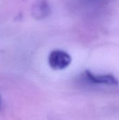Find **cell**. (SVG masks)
<instances>
[{
  "instance_id": "obj_1",
  "label": "cell",
  "mask_w": 119,
  "mask_h": 120,
  "mask_svg": "<svg viewBox=\"0 0 119 120\" xmlns=\"http://www.w3.org/2000/svg\"><path fill=\"white\" fill-rule=\"evenodd\" d=\"M72 62L70 55L62 50H53L48 56V64L54 70H61L67 68Z\"/></svg>"
},
{
  "instance_id": "obj_2",
  "label": "cell",
  "mask_w": 119,
  "mask_h": 120,
  "mask_svg": "<svg viewBox=\"0 0 119 120\" xmlns=\"http://www.w3.org/2000/svg\"><path fill=\"white\" fill-rule=\"evenodd\" d=\"M84 79L93 84H103L107 86H117L119 84L118 79L113 75H95L88 70L83 72Z\"/></svg>"
},
{
  "instance_id": "obj_3",
  "label": "cell",
  "mask_w": 119,
  "mask_h": 120,
  "mask_svg": "<svg viewBox=\"0 0 119 120\" xmlns=\"http://www.w3.org/2000/svg\"><path fill=\"white\" fill-rule=\"evenodd\" d=\"M51 10L46 0H36L32 6V15L36 20H42L50 14Z\"/></svg>"
},
{
  "instance_id": "obj_4",
  "label": "cell",
  "mask_w": 119,
  "mask_h": 120,
  "mask_svg": "<svg viewBox=\"0 0 119 120\" xmlns=\"http://www.w3.org/2000/svg\"><path fill=\"white\" fill-rule=\"evenodd\" d=\"M1 97H0V108H1Z\"/></svg>"
}]
</instances>
